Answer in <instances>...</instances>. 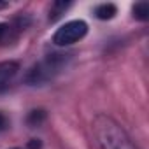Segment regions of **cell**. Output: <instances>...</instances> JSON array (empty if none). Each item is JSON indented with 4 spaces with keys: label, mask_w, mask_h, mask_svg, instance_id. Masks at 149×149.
Returning <instances> with one entry per match:
<instances>
[{
    "label": "cell",
    "mask_w": 149,
    "mask_h": 149,
    "mask_svg": "<svg viewBox=\"0 0 149 149\" xmlns=\"http://www.w3.org/2000/svg\"><path fill=\"white\" fill-rule=\"evenodd\" d=\"M95 132L104 149H135L126 133L105 116H98L95 119Z\"/></svg>",
    "instance_id": "obj_1"
},
{
    "label": "cell",
    "mask_w": 149,
    "mask_h": 149,
    "mask_svg": "<svg viewBox=\"0 0 149 149\" xmlns=\"http://www.w3.org/2000/svg\"><path fill=\"white\" fill-rule=\"evenodd\" d=\"M63 54H53L49 58H46L44 61H40L39 65H35L30 74L26 76V81L32 84H42L49 79H53V76L56 72H60L61 65L65 63L67 58H61Z\"/></svg>",
    "instance_id": "obj_2"
},
{
    "label": "cell",
    "mask_w": 149,
    "mask_h": 149,
    "mask_svg": "<svg viewBox=\"0 0 149 149\" xmlns=\"http://www.w3.org/2000/svg\"><path fill=\"white\" fill-rule=\"evenodd\" d=\"M86 33H88V25L83 19H74V21L65 23L63 26H60L54 32L53 42L56 46H70L74 42L81 40Z\"/></svg>",
    "instance_id": "obj_3"
},
{
    "label": "cell",
    "mask_w": 149,
    "mask_h": 149,
    "mask_svg": "<svg viewBox=\"0 0 149 149\" xmlns=\"http://www.w3.org/2000/svg\"><path fill=\"white\" fill-rule=\"evenodd\" d=\"M19 65L16 61H0V91L9 88L11 81L16 77Z\"/></svg>",
    "instance_id": "obj_4"
},
{
    "label": "cell",
    "mask_w": 149,
    "mask_h": 149,
    "mask_svg": "<svg viewBox=\"0 0 149 149\" xmlns=\"http://www.w3.org/2000/svg\"><path fill=\"white\" fill-rule=\"evenodd\" d=\"M118 14V7L114 4H100L95 7V16L98 19H112Z\"/></svg>",
    "instance_id": "obj_5"
},
{
    "label": "cell",
    "mask_w": 149,
    "mask_h": 149,
    "mask_svg": "<svg viewBox=\"0 0 149 149\" xmlns=\"http://www.w3.org/2000/svg\"><path fill=\"white\" fill-rule=\"evenodd\" d=\"M132 13H133V18L135 19L146 21V19H149V4L147 2H137L133 6Z\"/></svg>",
    "instance_id": "obj_6"
},
{
    "label": "cell",
    "mask_w": 149,
    "mask_h": 149,
    "mask_svg": "<svg viewBox=\"0 0 149 149\" xmlns=\"http://www.w3.org/2000/svg\"><path fill=\"white\" fill-rule=\"evenodd\" d=\"M70 7V2H54L53 6H51V11H49V19L51 21H54V19H58L61 14H65V11Z\"/></svg>",
    "instance_id": "obj_7"
},
{
    "label": "cell",
    "mask_w": 149,
    "mask_h": 149,
    "mask_svg": "<svg viewBox=\"0 0 149 149\" xmlns=\"http://www.w3.org/2000/svg\"><path fill=\"white\" fill-rule=\"evenodd\" d=\"M44 119H46V112H44V111H32L30 116H28V123H30L32 126L40 125Z\"/></svg>",
    "instance_id": "obj_8"
},
{
    "label": "cell",
    "mask_w": 149,
    "mask_h": 149,
    "mask_svg": "<svg viewBox=\"0 0 149 149\" xmlns=\"http://www.w3.org/2000/svg\"><path fill=\"white\" fill-rule=\"evenodd\" d=\"M28 149H40V142H39L37 139H32V140L28 142Z\"/></svg>",
    "instance_id": "obj_9"
},
{
    "label": "cell",
    "mask_w": 149,
    "mask_h": 149,
    "mask_svg": "<svg viewBox=\"0 0 149 149\" xmlns=\"http://www.w3.org/2000/svg\"><path fill=\"white\" fill-rule=\"evenodd\" d=\"M4 126H6V118H4L2 114H0V130H2Z\"/></svg>",
    "instance_id": "obj_10"
},
{
    "label": "cell",
    "mask_w": 149,
    "mask_h": 149,
    "mask_svg": "<svg viewBox=\"0 0 149 149\" xmlns=\"http://www.w3.org/2000/svg\"><path fill=\"white\" fill-rule=\"evenodd\" d=\"M13 149H21V147H13Z\"/></svg>",
    "instance_id": "obj_11"
},
{
    "label": "cell",
    "mask_w": 149,
    "mask_h": 149,
    "mask_svg": "<svg viewBox=\"0 0 149 149\" xmlns=\"http://www.w3.org/2000/svg\"><path fill=\"white\" fill-rule=\"evenodd\" d=\"M0 25H2V23H0Z\"/></svg>",
    "instance_id": "obj_12"
}]
</instances>
